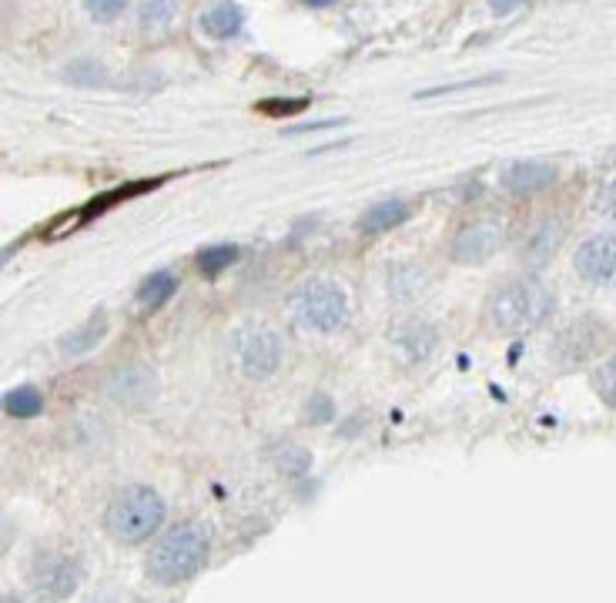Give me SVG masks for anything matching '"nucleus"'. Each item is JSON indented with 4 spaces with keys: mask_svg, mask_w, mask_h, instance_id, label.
<instances>
[{
    "mask_svg": "<svg viewBox=\"0 0 616 603\" xmlns=\"http://www.w3.org/2000/svg\"><path fill=\"white\" fill-rule=\"evenodd\" d=\"M563 238H566V225H563V218H543L533 232L526 235V242H523V258L529 265H543V262H550V258L556 255V248L563 245Z\"/></svg>",
    "mask_w": 616,
    "mask_h": 603,
    "instance_id": "nucleus-12",
    "label": "nucleus"
},
{
    "mask_svg": "<svg viewBox=\"0 0 616 603\" xmlns=\"http://www.w3.org/2000/svg\"><path fill=\"white\" fill-rule=\"evenodd\" d=\"M41 409H44V396L34 386L11 389L4 396V413L14 416V419H34L37 413H41Z\"/></svg>",
    "mask_w": 616,
    "mask_h": 603,
    "instance_id": "nucleus-19",
    "label": "nucleus"
},
{
    "mask_svg": "<svg viewBox=\"0 0 616 603\" xmlns=\"http://www.w3.org/2000/svg\"><path fill=\"white\" fill-rule=\"evenodd\" d=\"M165 523V500L151 486H124L104 510V530L118 543H144Z\"/></svg>",
    "mask_w": 616,
    "mask_h": 603,
    "instance_id": "nucleus-3",
    "label": "nucleus"
},
{
    "mask_svg": "<svg viewBox=\"0 0 616 603\" xmlns=\"http://www.w3.org/2000/svg\"><path fill=\"white\" fill-rule=\"evenodd\" d=\"M154 392H158V382H154V372L148 366H121L104 379V396L124 409L148 406Z\"/></svg>",
    "mask_w": 616,
    "mask_h": 603,
    "instance_id": "nucleus-9",
    "label": "nucleus"
},
{
    "mask_svg": "<svg viewBox=\"0 0 616 603\" xmlns=\"http://www.w3.org/2000/svg\"><path fill=\"white\" fill-rule=\"evenodd\" d=\"M108 335V315L98 312L91 315L88 322H81L74 332H67L61 339V349L64 356H84V352H91L94 346H101V339Z\"/></svg>",
    "mask_w": 616,
    "mask_h": 603,
    "instance_id": "nucleus-16",
    "label": "nucleus"
},
{
    "mask_svg": "<svg viewBox=\"0 0 616 603\" xmlns=\"http://www.w3.org/2000/svg\"><path fill=\"white\" fill-rule=\"evenodd\" d=\"M4 603H24V600H17V597H4Z\"/></svg>",
    "mask_w": 616,
    "mask_h": 603,
    "instance_id": "nucleus-30",
    "label": "nucleus"
},
{
    "mask_svg": "<svg viewBox=\"0 0 616 603\" xmlns=\"http://www.w3.org/2000/svg\"><path fill=\"white\" fill-rule=\"evenodd\" d=\"M499 235L503 232H499V225H493V222L466 225L456 238H452V258H456V262H466V265L486 262V258L499 248Z\"/></svg>",
    "mask_w": 616,
    "mask_h": 603,
    "instance_id": "nucleus-10",
    "label": "nucleus"
},
{
    "mask_svg": "<svg viewBox=\"0 0 616 603\" xmlns=\"http://www.w3.org/2000/svg\"><path fill=\"white\" fill-rule=\"evenodd\" d=\"M396 346L406 352L409 362H426L436 349V332H432V325L412 319L396 332Z\"/></svg>",
    "mask_w": 616,
    "mask_h": 603,
    "instance_id": "nucleus-14",
    "label": "nucleus"
},
{
    "mask_svg": "<svg viewBox=\"0 0 616 603\" xmlns=\"http://www.w3.org/2000/svg\"><path fill=\"white\" fill-rule=\"evenodd\" d=\"M27 580H31V590L41 600L47 603L67 600L77 590V583H81V563L61 550H41L31 560Z\"/></svg>",
    "mask_w": 616,
    "mask_h": 603,
    "instance_id": "nucleus-7",
    "label": "nucleus"
},
{
    "mask_svg": "<svg viewBox=\"0 0 616 603\" xmlns=\"http://www.w3.org/2000/svg\"><path fill=\"white\" fill-rule=\"evenodd\" d=\"M419 285H422V268H419V265H412V262L392 265V272H389V292L396 295V299H406V295L419 292Z\"/></svg>",
    "mask_w": 616,
    "mask_h": 603,
    "instance_id": "nucleus-21",
    "label": "nucleus"
},
{
    "mask_svg": "<svg viewBox=\"0 0 616 603\" xmlns=\"http://www.w3.org/2000/svg\"><path fill=\"white\" fill-rule=\"evenodd\" d=\"M576 275L596 289H616V235H593L576 248Z\"/></svg>",
    "mask_w": 616,
    "mask_h": 603,
    "instance_id": "nucleus-8",
    "label": "nucleus"
},
{
    "mask_svg": "<svg viewBox=\"0 0 616 603\" xmlns=\"http://www.w3.org/2000/svg\"><path fill=\"white\" fill-rule=\"evenodd\" d=\"M282 453L285 456H278V466H282L285 463V469H288V473H302V469L308 466V453H305V449H298V446H285L282 449Z\"/></svg>",
    "mask_w": 616,
    "mask_h": 603,
    "instance_id": "nucleus-26",
    "label": "nucleus"
},
{
    "mask_svg": "<svg viewBox=\"0 0 616 603\" xmlns=\"http://www.w3.org/2000/svg\"><path fill=\"white\" fill-rule=\"evenodd\" d=\"M151 188H158V178H154V181H131V185H124V188H111V191H104L101 198H94L91 205H84V208H81V215L74 218V225H77V222H88V218L101 215L104 208L118 205V201H128V198L141 195V191H151Z\"/></svg>",
    "mask_w": 616,
    "mask_h": 603,
    "instance_id": "nucleus-18",
    "label": "nucleus"
},
{
    "mask_svg": "<svg viewBox=\"0 0 616 603\" xmlns=\"http://www.w3.org/2000/svg\"><path fill=\"white\" fill-rule=\"evenodd\" d=\"M593 392L596 396L603 399V406H610L616 409V356L613 359H606L600 369L593 372Z\"/></svg>",
    "mask_w": 616,
    "mask_h": 603,
    "instance_id": "nucleus-22",
    "label": "nucleus"
},
{
    "mask_svg": "<svg viewBox=\"0 0 616 603\" xmlns=\"http://www.w3.org/2000/svg\"><path fill=\"white\" fill-rule=\"evenodd\" d=\"M282 335H278L272 325L252 322L242 325L235 335H231V359L242 369V376L248 379H268L272 372L282 366Z\"/></svg>",
    "mask_w": 616,
    "mask_h": 603,
    "instance_id": "nucleus-6",
    "label": "nucleus"
},
{
    "mask_svg": "<svg viewBox=\"0 0 616 603\" xmlns=\"http://www.w3.org/2000/svg\"><path fill=\"white\" fill-rule=\"evenodd\" d=\"M64 78L74 81V84H101L104 78H108V71H104L98 61L84 57V61H74V64L64 67Z\"/></svg>",
    "mask_w": 616,
    "mask_h": 603,
    "instance_id": "nucleus-23",
    "label": "nucleus"
},
{
    "mask_svg": "<svg viewBox=\"0 0 616 603\" xmlns=\"http://www.w3.org/2000/svg\"><path fill=\"white\" fill-rule=\"evenodd\" d=\"M288 312L295 315L298 325L315 332H335L349 319V299L335 282L329 279H308L295 285L288 295Z\"/></svg>",
    "mask_w": 616,
    "mask_h": 603,
    "instance_id": "nucleus-4",
    "label": "nucleus"
},
{
    "mask_svg": "<svg viewBox=\"0 0 616 603\" xmlns=\"http://www.w3.org/2000/svg\"><path fill=\"white\" fill-rule=\"evenodd\" d=\"M88 14L94 17V21L111 24L114 17H121V14H124V4H88Z\"/></svg>",
    "mask_w": 616,
    "mask_h": 603,
    "instance_id": "nucleus-27",
    "label": "nucleus"
},
{
    "mask_svg": "<svg viewBox=\"0 0 616 603\" xmlns=\"http://www.w3.org/2000/svg\"><path fill=\"white\" fill-rule=\"evenodd\" d=\"M211 550L208 530L201 523H175L168 533H161L151 543L148 557H144V570L154 583L165 587H178V583L191 580L195 573L205 567Z\"/></svg>",
    "mask_w": 616,
    "mask_h": 603,
    "instance_id": "nucleus-2",
    "label": "nucleus"
},
{
    "mask_svg": "<svg viewBox=\"0 0 616 603\" xmlns=\"http://www.w3.org/2000/svg\"><path fill=\"white\" fill-rule=\"evenodd\" d=\"M613 161H616V151H613Z\"/></svg>",
    "mask_w": 616,
    "mask_h": 603,
    "instance_id": "nucleus-31",
    "label": "nucleus"
},
{
    "mask_svg": "<svg viewBox=\"0 0 616 603\" xmlns=\"http://www.w3.org/2000/svg\"><path fill=\"white\" fill-rule=\"evenodd\" d=\"M258 114H268V118H288V114H298L308 108V98H265L255 104Z\"/></svg>",
    "mask_w": 616,
    "mask_h": 603,
    "instance_id": "nucleus-24",
    "label": "nucleus"
},
{
    "mask_svg": "<svg viewBox=\"0 0 616 603\" xmlns=\"http://www.w3.org/2000/svg\"><path fill=\"white\" fill-rule=\"evenodd\" d=\"M242 24H245V14H242V7L238 4H211L208 11L198 17V27L208 37H215V41L238 37L242 34Z\"/></svg>",
    "mask_w": 616,
    "mask_h": 603,
    "instance_id": "nucleus-13",
    "label": "nucleus"
},
{
    "mask_svg": "<svg viewBox=\"0 0 616 603\" xmlns=\"http://www.w3.org/2000/svg\"><path fill=\"white\" fill-rule=\"evenodd\" d=\"M556 181V165L550 161H516L503 171V185L513 191V195H536V191L550 188Z\"/></svg>",
    "mask_w": 616,
    "mask_h": 603,
    "instance_id": "nucleus-11",
    "label": "nucleus"
},
{
    "mask_svg": "<svg viewBox=\"0 0 616 603\" xmlns=\"http://www.w3.org/2000/svg\"><path fill=\"white\" fill-rule=\"evenodd\" d=\"M556 299L550 285H543L533 275H519V279L499 282L483 305V322L496 335H523L533 332L553 315Z\"/></svg>",
    "mask_w": 616,
    "mask_h": 603,
    "instance_id": "nucleus-1",
    "label": "nucleus"
},
{
    "mask_svg": "<svg viewBox=\"0 0 616 603\" xmlns=\"http://www.w3.org/2000/svg\"><path fill=\"white\" fill-rule=\"evenodd\" d=\"M616 332L606 325L600 315H580V319L566 322L550 342V359L560 369H576L586 362L600 359L613 346Z\"/></svg>",
    "mask_w": 616,
    "mask_h": 603,
    "instance_id": "nucleus-5",
    "label": "nucleus"
},
{
    "mask_svg": "<svg viewBox=\"0 0 616 603\" xmlns=\"http://www.w3.org/2000/svg\"><path fill=\"white\" fill-rule=\"evenodd\" d=\"M406 218H409V205H406V201H399V198L379 201V205H372L369 212L359 218V232L362 235H382V232H389V228L402 225Z\"/></svg>",
    "mask_w": 616,
    "mask_h": 603,
    "instance_id": "nucleus-15",
    "label": "nucleus"
},
{
    "mask_svg": "<svg viewBox=\"0 0 616 603\" xmlns=\"http://www.w3.org/2000/svg\"><path fill=\"white\" fill-rule=\"evenodd\" d=\"M600 212L610 218V222H616V181H610V188L603 191L600 198Z\"/></svg>",
    "mask_w": 616,
    "mask_h": 603,
    "instance_id": "nucleus-28",
    "label": "nucleus"
},
{
    "mask_svg": "<svg viewBox=\"0 0 616 603\" xmlns=\"http://www.w3.org/2000/svg\"><path fill=\"white\" fill-rule=\"evenodd\" d=\"M312 402H315V413H312V419H325V416H329V399H325V396H315Z\"/></svg>",
    "mask_w": 616,
    "mask_h": 603,
    "instance_id": "nucleus-29",
    "label": "nucleus"
},
{
    "mask_svg": "<svg viewBox=\"0 0 616 603\" xmlns=\"http://www.w3.org/2000/svg\"><path fill=\"white\" fill-rule=\"evenodd\" d=\"M171 14H175V7L168 4H144L141 7V24L144 27H161L171 21Z\"/></svg>",
    "mask_w": 616,
    "mask_h": 603,
    "instance_id": "nucleus-25",
    "label": "nucleus"
},
{
    "mask_svg": "<svg viewBox=\"0 0 616 603\" xmlns=\"http://www.w3.org/2000/svg\"><path fill=\"white\" fill-rule=\"evenodd\" d=\"M175 292H178V275L171 272V268H161V272H154V275H148V279L141 282L138 305H141V309H148V312H158Z\"/></svg>",
    "mask_w": 616,
    "mask_h": 603,
    "instance_id": "nucleus-17",
    "label": "nucleus"
},
{
    "mask_svg": "<svg viewBox=\"0 0 616 603\" xmlns=\"http://www.w3.org/2000/svg\"><path fill=\"white\" fill-rule=\"evenodd\" d=\"M238 262V245H211L198 255V272L205 279H218L228 265Z\"/></svg>",
    "mask_w": 616,
    "mask_h": 603,
    "instance_id": "nucleus-20",
    "label": "nucleus"
}]
</instances>
